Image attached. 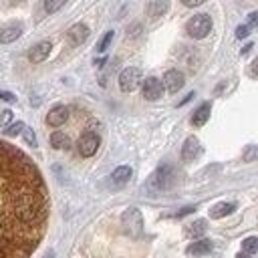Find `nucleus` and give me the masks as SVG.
<instances>
[{
  "mask_svg": "<svg viewBox=\"0 0 258 258\" xmlns=\"http://www.w3.org/2000/svg\"><path fill=\"white\" fill-rule=\"evenodd\" d=\"M48 191L36 163L0 141V258H28L44 236Z\"/></svg>",
  "mask_w": 258,
  "mask_h": 258,
  "instance_id": "nucleus-1",
  "label": "nucleus"
},
{
  "mask_svg": "<svg viewBox=\"0 0 258 258\" xmlns=\"http://www.w3.org/2000/svg\"><path fill=\"white\" fill-rule=\"evenodd\" d=\"M185 30H187V34L191 38H204V36H208L210 30H212V18H210V14H196V16H191L187 20V24H185Z\"/></svg>",
  "mask_w": 258,
  "mask_h": 258,
  "instance_id": "nucleus-2",
  "label": "nucleus"
},
{
  "mask_svg": "<svg viewBox=\"0 0 258 258\" xmlns=\"http://www.w3.org/2000/svg\"><path fill=\"white\" fill-rule=\"evenodd\" d=\"M175 175H173V167L171 165H161L155 169V173L149 177V187L151 189H167L173 183Z\"/></svg>",
  "mask_w": 258,
  "mask_h": 258,
  "instance_id": "nucleus-3",
  "label": "nucleus"
},
{
  "mask_svg": "<svg viewBox=\"0 0 258 258\" xmlns=\"http://www.w3.org/2000/svg\"><path fill=\"white\" fill-rule=\"evenodd\" d=\"M121 224H123V230L129 234V236H139L141 230H143V218H141V212L137 208H129L125 210L123 218H121Z\"/></svg>",
  "mask_w": 258,
  "mask_h": 258,
  "instance_id": "nucleus-4",
  "label": "nucleus"
},
{
  "mask_svg": "<svg viewBox=\"0 0 258 258\" xmlns=\"http://www.w3.org/2000/svg\"><path fill=\"white\" fill-rule=\"evenodd\" d=\"M139 85H141V69H137V67H127V69L121 71V75H119V89H121L123 93H131V91H135Z\"/></svg>",
  "mask_w": 258,
  "mask_h": 258,
  "instance_id": "nucleus-5",
  "label": "nucleus"
},
{
  "mask_svg": "<svg viewBox=\"0 0 258 258\" xmlns=\"http://www.w3.org/2000/svg\"><path fill=\"white\" fill-rule=\"evenodd\" d=\"M99 143H101L99 135L93 133V131H87V133H83V135L79 137V141H77V149H79V153H81L83 157H91V155L97 153Z\"/></svg>",
  "mask_w": 258,
  "mask_h": 258,
  "instance_id": "nucleus-6",
  "label": "nucleus"
},
{
  "mask_svg": "<svg viewBox=\"0 0 258 258\" xmlns=\"http://www.w3.org/2000/svg\"><path fill=\"white\" fill-rule=\"evenodd\" d=\"M87 38H89V26L83 24V22L73 24V26L69 28V32H67V40H69L71 46H79V44H83Z\"/></svg>",
  "mask_w": 258,
  "mask_h": 258,
  "instance_id": "nucleus-7",
  "label": "nucleus"
},
{
  "mask_svg": "<svg viewBox=\"0 0 258 258\" xmlns=\"http://www.w3.org/2000/svg\"><path fill=\"white\" fill-rule=\"evenodd\" d=\"M183 83H185V79H183L181 71H177V69H169L163 75V89H167L169 93H177L183 87Z\"/></svg>",
  "mask_w": 258,
  "mask_h": 258,
  "instance_id": "nucleus-8",
  "label": "nucleus"
},
{
  "mask_svg": "<svg viewBox=\"0 0 258 258\" xmlns=\"http://www.w3.org/2000/svg\"><path fill=\"white\" fill-rule=\"evenodd\" d=\"M163 95V83L155 77H149L143 81V97L147 101H157Z\"/></svg>",
  "mask_w": 258,
  "mask_h": 258,
  "instance_id": "nucleus-9",
  "label": "nucleus"
},
{
  "mask_svg": "<svg viewBox=\"0 0 258 258\" xmlns=\"http://www.w3.org/2000/svg\"><path fill=\"white\" fill-rule=\"evenodd\" d=\"M200 153H202V145H200L198 137H194V135L187 137L183 141V145H181V159L183 161H194Z\"/></svg>",
  "mask_w": 258,
  "mask_h": 258,
  "instance_id": "nucleus-10",
  "label": "nucleus"
},
{
  "mask_svg": "<svg viewBox=\"0 0 258 258\" xmlns=\"http://www.w3.org/2000/svg\"><path fill=\"white\" fill-rule=\"evenodd\" d=\"M50 50H52V44H50L48 40L36 42V44L28 50V60H30V62H42L44 58H48Z\"/></svg>",
  "mask_w": 258,
  "mask_h": 258,
  "instance_id": "nucleus-11",
  "label": "nucleus"
},
{
  "mask_svg": "<svg viewBox=\"0 0 258 258\" xmlns=\"http://www.w3.org/2000/svg\"><path fill=\"white\" fill-rule=\"evenodd\" d=\"M67 119H69V109H67L64 105L52 107V109L48 111V115H46V123H48L50 127H60Z\"/></svg>",
  "mask_w": 258,
  "mask_h": 258,
  "instance_id": "nucleus-12",
  "label": "nucleus"
},
{
  "mask_svg": "<svg viewBox=\"0 0 258 258\" xmlns=\"http://www.w3.org/2000/svg\"><path fill=\"white\" fill-rule=\"evenodd\" d=\"M20 34H22V24H20V22H10V24H6V26L0 30V42H2V44H10V42H14Z\"/></svg>",
  "mask_w": 258,
  "mask_h": 258,
  "instance_id": "nucleus-13",
  "label": "nucleus"
},
{
  "mask_svg": "<svg viewBox=\"0 0 258 258\" xmlns=\"http://www.w3.org/2000/svg\"><path fill=\"white\" fill-rule=\"evenodd\" d=\"M210 111H212V105H210V103L200 105V107L194 111V115H191V125H194V127H202V125L210 119Z\"/></svg>",
  "mask_w": 258,
  "mask_h": 258,
  "instance_id": "nucleus-14",
  "label": "nucleus"
},
{
  "mask_svg": "<svg viewBox=\"0 0 258 258\" xmlns=\"http://www.w3.org/2000/svg\"><path fill=\"white\" fill-rule=\"evenodd\" d=\"M129 177H131V167H129V165H119V167L111 173V181H113V185H117V187L125 185V183L129 181Z\"/></svg>",
  "mask_w": 258,
  "mask_h": 258,
  "instance_id": "nucleus-15",
  "label": "nucleus"
},
{
  "mask_svg": "<svg viewBox=\"0 0 258 258\" xmlns=\"http://www.w3.org/2000/svg\"><path fill=\"white\" fill-rule=\"evenodd\" d=\"M234 210H236V204H234V202H220V204L212 206V210H210V218L218 220V218H224V216L232 214Z\"/></svg>",
  "mask_w": 258,
  "mask_h": 258,
  "instance_id": "nucleus-16",
  "label": "nucleus"
},
{
  "mask_svg": "<svg viewBox=\"0 0 258 258\" xmlns=\"http://www.w3.org/2000/svg\"><path fill=\"white\" fill-rule=\"evenodd\" d=\"M169 8V0H151L147 6V16L149 18H159L167 12Z\"/></svg>",
  "mask_w": 258,
  "mask_h": 258,
  "instance_id": "nucleus-17",
  "label": "nucleus"
},
{
  "mask_svg": "<svg viewBox=\"0 0 258 258\" xmlns=\"http://www.w3.org/2000/svg\"><path fill=\"white\" fill-rule=\"evenodd\" d=\"M210 250H212V242L206 238L187 246V254H191V256H204V254H210Z\"/></svg>",
  "mask_w": 258,
  "mask_h": 258,
  "instance_id": "nucleus-18",
  "label": "nucleus"
},
{
  "mask_svg": "<svg viewBox=\"0 0 258 258\" xmlns=\"http://www.w3.org/2000/svg\"><path fill=\"white\" fill-rule=\"evenodd\" d=\"M50 145H52L54 149H69V147H71V139H69V135H64L62 131H54V133L50 135Z\"/></svg>",
  "mask_w": 258,
  "mask_h": 258,
  "instance_id": "nucleus-19",
  "label": "nucleus"
},
{
  "mask_svg": "<svg viewBox=\"0 0 258 258\" xmlns=\"http://www.w3.org/2000/svg\"><path fill=\"white\" fill-rule=\"evenodd\" d=\"M206 220H196V222H191L187 228H185V234L189 236V238H200V236H204V232H206Z\"/></svg>",
  "mask_w": 258,
  "mask_h": 258,
  "instance_id": "nucleus-20",
  "label": "nucleus"
},
{
  "mask_svg": "<svg viewBox=\"0 0 258 258\" xmlns=\"http://www.w3.org/2000/svg\"><path fill=\"white\" fill-rule=\"evenodd\" d=\"M242 250H244L246 254H254V252H258V238H256V236H250V238L242 240Z\"/></svg>",
  "mask_w": 258,
  "mask_h": 258,
  "instance_id": "nucleus-21",
  "label": "nucleus"
},
{
  "mask_svg": "<svg viewBox=\"0 0 258 258\" xmlns=\"http://www.w3.org/2000/svg\"><path fill=\"white\" fill-rule=\"evenodd\" d=\"M113 30H109V32H105V36L99 40V44H97V52H105L107 48H109V44H111V40H113Z\"/></svg>",
  "mask_w": 258,
  "mask_h": 258,
  "instance_id": "nucleus-22",
  "label": "nucleus"
},
{
  "mask_svg": "<svg viewBox=\"0 0 258 258\" xmlns=\"http://www.w3.org/2000/svg\"><path fill=\"white\" fill-rule=\"evenodd\" d=\"M22 137H24V141L30 145V147H36L38 143H36V135H34V131L30 129V127H26L24 125V129H22Z\"/></svg>",
  "mask_w": 258,
  "mask_h": 258,
  "instance_id": "nucleus-23",
  "label": "nucleus"
},
{
  "mask_svg": "<svg viewBox=\"0 0 258 258\" xmlns=\"http://www.w3.org/2000/svg\"><path fill=\"white\" fill-rule=\"evenodd\" d=\"M64 2L67 0H44V10L46 12H56V10H60L64 6Z\"/></svg>",
  "mask_w": 258,
  "mask_h": 258,
  "instance_id": "nucleus-24",
  "label": "nucleus"
},
{
  "mask_svg": "<svg viewBox=\"0 0 258 258\" xmlns=\"http://www.w3.org/2000/svg\"><path fill=\"white\" fill-rule=\"evenodd\" d=\"M22 129H24V123H22V121H18V123H12L10 127H6V129H4V133H6L8 137H14V135L22 133Z\"/></svg>",
  "mask_w": 258,
  "mask_h": 258,
  "instance_id": "nucleus-25",
  "label": "nucleus"
},
{
  "mask_svg": "<svg viewBox=\"0 0 258 258\" xmlns=\"http://www.w3.org/2000/svg\"><path fill=\"white\" fill-rule=\"evenodd\" d=\"M256 157H258V147H254V145L246 147V151H244V161H252V159H256Z\"/></svg>",
  "mask_w": 258,
  "mask_h": 258,
  "instance_id": "nucleus-26",
  "label": "nucleus"
},
{
  "mask_svg": "<svg viewBox=\"0 0 258 258\" xmlns=\"http://www.w3.org/2000/svg\"><path fill=\"white\" fill-rule=\"evenodd\" d=\"M10 121H12V111H8V109L2 111L0 113V129L6 127V125H10Z\"/></svg>",
  "mask_w": 258,
  "mask_h": 258,
  "instance_id": "nucleus-27",
  "label": "nucleus"
},
{
  "mask_svg": "<svg viewBox=\"0 0 258 258\" xmlns=\"http://www.w3.org/2000/svg\"><path fill=\"white\" fill-rule=\"evenodd\" d=\"M248 34H250V26H248V24H240V26L236 28V36H238L240 40H242V38H246Z\"/></svg>",
  "mask_w": 258,
  "mask_h": 258,
  "instance_id": "nucleus-28",
  "label": "nucleus"
},
{
  "mask_svg": "<svg viewBox=\"0 0 258 258\" xmlns=\"http://www.w3.org/2000/svg\"><path fill=\"white\" fill-rule=\"evenodd\" d=\"M0 99H4V101H8V103H16V97H14V93H10V91H0Z\"/></svg>",
  "mask_w": 258,
  "mask_h": 258,
  "instance_id": "nucleus-29",
  "label": "nucleus"
},
{
  "mask_svg": "<svg viewBox=\"0 0 258 258\" xmlns=\"http://www.w3.org/2000/svg\"><path fill=\"white\" fill-rule=\"evenodd\" d=\"M248 26H250V28H258V10L248 16Z\"/></svg>",
  "mask_w": 258,
  "mask_h": 258,
  "instance_id": "nucleus-30",
  "label": "nucleus"
},
{
  "mask_svg": "<svg viewBox=\"0 0 258 258\" xmlns=\"http://www.w3.org/2000/svg\"><path fill=\"white\" fill-rule=\"evenodd\" d=\"M191 212H196V206H187V208H181V210H179L175 216H177V218H183V216H187V214H191Z\"/></svg>",
  "mask_w": 258,
  "mask_h": 258,
  "instance_id": "nucleus-31",
  "label": "nucleus"
},
{
  "mask_svg": "<svg viewBox=\"0 0 258 258\" xmlns=\"http://www.w3.org/2000/svg\"><path fill=\"white\" fill-rule=\"evenodd\" d=\"M206 0H181V4L183 6H187V8H194V6H200V4H204Z\"/></svg>",
  "mask_w": 258,
  "mask_h": 258,
  "instance_id": "nucleus-32",
  "label": "nucleus"
},
{
  "mask_svg": "<svg viewBox=\"0 0 258 258\" xmlns=\"http://www.w3.org/2000/svg\"><path fill=\"white\" fill-rule=\"evenodd\" d=\"M250 69H252V75H254V77H258V56L252 60V67H250Z\"/></svg>",
  "mask_w": 258,
  "mask_h": 258,
  "instance_id": "nucleus-33",
  "label": "nucleus"
},
{
  "mask_svg": "<svg viewBox=\"0 0 258 258\" xmlns=\"http://www.w3.org/2000/svg\"><path fill=\"white\" fill-rule=\"evenodd\" d=\"M42 258H54V252H46Z\"/></svg>",
  "mask_w": 258,
  "mask_h": 258,
  "instance_id": "nucleus-34",
  "label": "nucleus"
}]
</instances>
